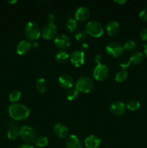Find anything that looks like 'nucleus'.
Returning a JSON list of instances; mask_svg holds the SVG:
<instances>
[{"label": "nucleus", "instance_id": "72a5a7b5", "mask_svg": "<svg viewBox=\"0 0 147 148\" xmlns=\"http://www.w3.org/2000/svg\"><path fill=\"white\" fill-rule=\"evenodd\" d=\"M46 20H47V22L48 24H53V23H54V21H55L54 14H48Z\"/></svg>", "mask_w": 147, "mask_h": 148}, {"label": "nucleus", "instance_id": "473e14b6", "mask_svg": "<svg viewBox=\"0 0 147 148\" xmlns=\"http://www.w3.org/2000/svg\"><path fill=\"white\" fill-rule=\"evenodd\" d=\"M139 17L144 21L147 22V9H143L139 12Z\"/></svg>", "mask_w": 147, "mask_h": 148}, {"label": "nucleus", "instance_id": "c9c22d12", "mask_svg": "<svg viewBox=\"0 0 147 148\" xmlns=\"http://www.w3.org/2000/svg\"><path fill=\"white\" fill-rule=\"evenodd\" d=\"M88 49H89V44H88L87 43H86V42H84L82 44V46H81L80 50L84 53V52H86Z\"/></svg>", "mask_w": 147, "mask_h": 148}, {"label": "nucleus", "instance_id": "0eeeda50", "mask_svg": "<svg viewBox=\"0 0 147 148\" xmlns=\"http://www.w3.org/2000/svg\"><path fill=\"white\" fill-rule=\"evenodd\" d=\"M94 78L97 81H103L108 77L109 75V68L107 65L100 64H97L93 70Z\"/></svg>", "mask_w": 147, "mask_h": 148}, {"label": "nucleus", "instance_id": "f704fd0d", "mask_svg": "<svg viewBox=\"0 0 147 148\" xmlns=\"http://www.w3.org/2000/svg\"><path fill=\"white\" fill-rule=\"evenodd\" d=\"M94 60L96 62L97 64H102V56H101L100 54H97L95 56V58H94Z\"/></svg>", "mask_w": 147, "mask_h": 148}, {"label": "nucleus", "instance_id": "f03ea898", "mask_svg": "<svg viewBox=\"0 0 147 148\" xmlns=\"http://www.w3.org/2000/svg\"><path fill=\"white\" fill-rule=\"evenodd\" d=\"M24 35L29 40L35 41L37 40L41 35V29L37 23L30 21L24 27Z\"/></svg>", "mask_w": 147, "mask_h": 148}, {"label": "nucleus", "instance_id": "9d476101", "mask_svg": "<svg viewBox=\"0 0 147 148\" xmlns=\"http://www.w3.org/2000/svg\"><path fill=\"white\" fill-rule=\"evenodd\" d=\"M58 29L55 24H46L41 30V35L43 38L50 40L56 38L57 36Z\"/></svg>", "mask_w": 147, "mask_h": 148}, {"label": "nucleus", "instance_id": "6e6552de", "mask_svg": "<svg viewBox=\"0 0 147 148\" xmlns=\"http://www.w3.org/2000/svg\"><path fill=\"white\" fill-rule=\"evenodd\" d=\"M71 63L76 67H79L83 65L85 60V54L83 51L79 49L74 50L71 53L69 56Z\"/></svg>", "mask_w": 147, "mask_h": 148}, {"label": "nucleus", "instance_id": "a211bd4d", "mask_svg": "<svg viewBox=\"0 0 147 148\" xmlns=\"http://www.w3.org/2000/svg\"><path fill=\"white\" fill-rule=\"evenodd\" d=\"M120 29V24L116 20H111L106 25L107 33L110 36H114L118 33Z\"/></svg>", "mask_w": 147, "mask_h": 148}, {"label": "nucleus", "instance_id": "2eb2a0df", "mask_svg": "<svg viewBox=\"0 0 147 148\" xmlns=\"http://www.w3.org/2000/svg\"><path fill=\"white\" fill-rule=\"evenodd\" d=\"M90 10L84 6H82L77 8L75 12V19L77 21L83 22L87 20L90 16Z\"/></svg>", "mask_w": 147, "mask_h": 148}, {"label": "nucleus", "instance_id": "39448f33", "mask_svg": "<svg viewBox=\"0 0 147 148\" xmlns=\"http://www.w3.org/2000/svg\"><path fill=\"white\" fill-rule=\"evenodd\" d=\"M20 137L27 143H35L36 140V131L30 125H23L20 128Z\"/></svg>", "mask_w": 147, "mask_h": 148}, {"label": "nucleus", "instance_id": "412c9836", "mask_svg": "<svg viewBox=\"0 0 147 148\" xmlns=\"http://www.w3.org/2000/svg\"><path fill=\"white\" fill-rule=\"evenodd\" d=\"M70 55L68 53V52L65 50H60L56 52L55 54V59L59 63L63 64L67 62L69 59Z\"/></svg>", "mask_w": 147, "mask_h": 148}, {"label": "nucleus", "instance_id": "7c9ffc66", "mask_svg": "<svg viewBox=\"0 0 147 148\" xmlns=\"http://www.w3.org/2000/svg\"><path fill=\"white\" fill-rule=\"evenodd\" d=\"M139 36L141 40L147 42V27H144L140 30Z\"/></svg>", "mask_w": 147, "mask_h": 148}, {"label": "nucleus", "instance_id": "c85d7f7f", "mask_svg": "<svg viewBox=\"0 0 147 148\" xmlns=\"http://www.w3.org/2000/svg\"><path fill=\"white\" fill-rule=\"evenodd\" d=\"M122 46H123L124 51H126L127 52H131L133 51L135 49L136 43H135V42L133 41V40H127V41H125Z\"/></svg>", "mask_w": 147, "mask_h": 148}, {"label": "nucleus", "instance_id": "1a4fd4ad", "mask_svg": "<svg viewBox=\"0 0 147 148\" xmlns=\"http://www.w3.org/2000/svg\"><path fill=\"white\" fill-rule=\"evenodd\" d=\"M126 106L122 101H115L110 105V111L111 114L116 116H121L126 111Z\"/></svg>", "mask_w": 147, "mask_h": 148}, {"label": "nucleus", "instance_id": "a19ab883", "mask_svg": "<svg viewBox=\"0 0 147 148\" xmlns=\"http://www.w3.org/2000/svg\"><path fill=\"white\" fill-rule=\"evenodd\" d=\"M8 2L10 3V4H13V3L17 2V0H14V1H8Z\"/></svg>", "mask_w": 147, "mask_h": 148}, {"label": "nucleus", "instance_id": "aec40b11", "mask_svg": "<svg viewBox=\"0 0 147 148\" xmlns=\"http://www.w3.org/2000/svg\"><path fill=\"white\" fill-rule=\"evenodd\" d=\"M144 59V54L140 51H135L131 53L130 56V62L134 65H137L141 64Z\"/></svg>", "mask_w": 147, "mask_h": 148}, {"label": "nucleus", "instance_id": "ddd939ff", "mask_svg": "<svg viewBox=\"0 0 147 148\" xmlns=\"http://www.w3.org/2000/svg\"><path fill=\"white\" fill-rule=\"evenodd\" d=\"M53 133L59 138H66L69 134L67 126L62 123H56L53 128Z\"/></svg>", "mask_w": 147, "mask_h": 148}, {"label": "nucleus", "instance_id": "4468645a", "mask_svg": "<svg viewBox=\"0 0 147 148\" xmlns=\"http://www.w3.org/2000/svg\"><path fill=\"white\" fill-rule=\"evenodd\" d=\"M59 84L61 88L65 89H71L74 85V81L71 75L67 74L61 75L59 77Z\"/></svg>", "mask_w": 147, "mask_h": 148}, {"label": "nucleus", "instance_id": "7ed1b4c3", "mask_svg": "<svg viewBox=\"0 0 147 148\" xmlns=\"http://www.w3.org/2000/svg\"><path fill=\"white\" fill-rule=\"evenodd\" d=\"M94 82L89 77L82 76L76 79L75 82V88L79 92L89 93L93 90Z\"/></svg>", "mask_w": 147, "mask_h": 148}, {"label": "nucleus", "instance_id": "b1692460", "mask_svg": "<svg viewBox=\"0 0 147 148\" xmlns=\"http://www.w3.org/2000/svg\"><path fill=\"white\" fill-rule=\"evenodd\" d=\"M22 97L21 91L19 90H13L9 95V98L10 101L12 103H17V101H20Z\"/></svg>", "mask_w": 147, "mask_h": 148}, {"label": "nucleus", "instance_id": "a878e982", "mask_svg": "<svg viewBox=\"0 0 147 148\" xmlns=\"http://www.w3.org/2000/svg\"><path fill=\"white\" fill-rule=\"evenodd\" d=\"M128 73L126 70H120L116 73L115 76V80L118 82H122L127 79Z\"/></svg>", "mask_w": 147, "mask_h": 148}, {"label": "nucleus", "instance_id": "4be33fe9", "mask_svg": "<svg viewBox=\"0 0 147 148\" xmlns=\"http://www.w3.org/2000/svg\"><path fill=\"white\" fill-rule=\"evenodd\" d=\"M66 28L70 33H74L76 31V29L78 28V23L77 20L74 17H70L68 19L66 23Z\"/></svg>", "mask_w": 147, "mask_h": 148}, {"label": "nucleus", "instance_id": "6ab92c4d", "mask_svg": "<svg viewBox=\"0 0 147 148\" xmlns=\"http://www.w3.org/2000/svg\"><path fill=\"white\" fill-rule=\"evenodd\" d=\"M36 90L40 93H45L48 90V84L47 80L43 77H40L36 80L35 82Z\"/></svg>", "mask_w": 147, "mask_h": 148}, {"label": "nucleus", "instance_id": "bb28decb", "mask_svg": "<svg viewBox=\"0 0 147 148\" xmlns=\"http://www.w3.org/2000/svg\"><path fill=\"white\" fill-rule=\"evenodd\" d=\"M79 92L76 89V88H71V89L68 90L66 92V98L69 101H74L76 98L79 97Z\"/></svg>", "mask_w": 147, "mask_h": 148}, {"label": "nucleus", "instance_id": "2f4dec72", "mask_svg": "<svg viewBox=\"0 0 147 148\" xmlns=\"http://www.w3.org/2000/svg\"><path fill=\"white\" fill-rule=\"evenodd\" d=\"M131 64V62H130L129 59H123V60L120 63V67L122 68L123 70H125L126 69H128L130 66V65Z\"/></svg>", "mask_w": 147, "mask_h": 148}, {"label": "nucleus", "instance_id": "e433bc0d", "mask_svg": "<svg viewBox=\"0 0 147 148\" xmlns=\"http://www.w3.org/2000/svg\"><path fill=\"white\" fill-rule=\"evenodd\" d=\"M17 148H34V147H33V145L30 144V143H22V144H21L20 145H19Z\"/></svg>", "mask_w": 147, "mask_h": 148}, {"label": "nucleus", "instance_id": "c756f323", "mask_svg": "<svg viewBox=\"0 0 147 148\" xmlns=\"http://www.w3.org/2000/svg\"><path fill=\"white\" fill-rule=\"evenodd\" d=\"M86 36H87V34L85 32V30H79L75 35V38L79 41H84L86 38Z\"/></svg>", "mask_w": 147, "mask_h": 148}, {"label": "nucleus", "instance_id": "dca6fc26", "mask_svg": "<svg viewBox=\"0 0 147 148\" xmlns=\"http://www.w3.org/2000/svg\"><path fill=\"white\" fill-rule=\"evenodd\" d=\"M100 143V138L95 134L89 135L84 140L85 147L86 148H97Z\"/></svg>", "mask_w": 147, "mask_h": 148}, {"label": "nucleus", "instance_id": "393cba45", "mask_svg": "<svg viewBox=\"0 0 147 148\" xmlns=\"http://www.w3.org/2000/svg\"><path fill=\"white\" fill-rule=\"evenodd\" d=\"M126 108L131 111H135L140 108V102L136 99H131L127 103Z\"/></svg>", "mask_w": 147, "mask_h": 148}, {"label": "nucleus", "instance_id": "cd10ccee", "mask_svg": "<svg viewBox=\"0 0 147 148\" xmlns=\"http://www.w3.org/2000/svg\"><path fill=\"white\" fill-rule=\"evenodd\" d=\"M48 143V139L46 136H40L37 137L35 141V144L37 147H46Z\"/></svg>", "mask_w": 147, "mask_h": 148}, {"label": "nucleus", "instance_id": "20e7f679", "mask_svg": "<svg viewBox=\"0 0 147 148\" xmlns=\"http://www.w3.org/2000/svg\"><path fill=\"white\" fill-rule=\"evenodd\" d=\"M85 32L86 34L95 38H99L104 33V29L102 24L96 20H92L86 23L85 26Z\"/></svg>", "mask_w": 147, "mask_h": 148}, {"label": "nucleus", "instance_id": "f3484780", "mask_svg": "<svg viewBox=\"0 0 147 148\" xmlns=\"http://www.w3.org/2000/svg\"><path fill=\"white\" fill-rule=\"evenodd\" d=\"M31 43L28 40H22L19 42L16 47V51L17 53L20 55H24L29 52L30 49H31Z\"/></svg>", "mask_w": 147, "mask_h": 148}, {"label": "nucleus", "instance_id": "423d86ee", "mask_svg": "<svg viewBox=\"0 0 147 148\" xmlns=\"http://www.w3.org/2000/svg\"><path fill=\"white\" fill-rule=\"evenodd\" d=\"M105 51L110 56L117 58L123 53V46L118 42H110L105 47Z\"/></svg>", "mask_w": 147, "mask_h": 148}, {"label": "nucleus", "instance_id": "4c0bfd02", "mask_svg": "<svg viewBox=\"0 0 147 148\" xmlns=\"http://www.w3.org/2000/svg\"><path fill=\"white\" fill-rule=\"evenodd\" d=\"M114 1H115L116 4H120V5H122V4H124L125 3H126V1H125V0H115Z\"/></svg>", "mask_w": 147, "mask_h": 148}, {"label": "nucleus", "instance_id": "f257e3e1", "mask_svg": "<svg viewBox=\"0 0 147 148\" xmlns=\"http://www.w3.org/2000/svg\"><path fill=\"white\" fill-rule=\"evenodd\" d=\"M8 113L10 117L16 121H21L29 117L30 110L27 106L19 103H12L8 107Z\"/></svg>", "mask_w": 147, "mask_h": 148}, {"label": "nucleus", "instance_id": "5701e85b", "mask_svg": "<svg viewBox=\"0 0 147 148\" xmlns=\"http://www.w3.org/2000/svg\"><path fill=\"white\" fill-rule=\"evenodd\" d=\"M18 137H20V129L17 128L16 126H10L7 131V137L10 140H16Z\"/></svg>", "mask_w": 147, "mask_h": 148}, {"label": "nucleus", "instance_id": "58836bf2", "mask_svg": "<svg viewBox=\"0 0 147 148\" xmlns=\"http://www.w3.org/2000/svg\"><path fill=\"white\" fill-rule=\"evenodd\" d=\"M144 54H145L146 56L147 57V43H146L144 45Z\"/></svg>", "mask_w": 147, "mask_h": 148}, {"label": "nucleus", "instance_id": "f8f14e48", "mask_svg": "<svg viewBox=\"0 0 147 148\" xmlns=\"http://www.w3.org/2000/svg\"><path fill=\"white\" fill-rule=\"evenodd\" d=\"M66 148H82L83 143L82 140L75 134H71L68 136L65 141Z\"/></svg>", "mask_w": 147, "mask_h": 148}, {"label": "nucleus", "instance_id": "9b49d317", "mask_svg": "<svg viewBox=\"0 0 147 148\" xmlns=\"http://www.w3.org/2000/svg\"><path fill=\"white\" fill-rule=\"evenodd\" d=\"M53 41H54L55 45L59 49H61V50L69 47L71 43L70 37L66 34H64V33H61V34L57 35Z\"/></svg>", "mask_w": 147, "mask_h": 148}, {"label": "nucleus", "instance_id": "ea45409f", "mask_svg": "<svg viewBox=\"0 0 147 148\" xmlns=\"http://www.w3.org/2000/svg\"><path fill=\"white\" fill-rule=\"evenodd\" d=\"M31 46H32V47H34L35 49V48H37V43H36V42L33 41V43H31Z\"/></svg>", "mask_w": 147, "mask_h": 148}]
</instances>
